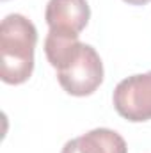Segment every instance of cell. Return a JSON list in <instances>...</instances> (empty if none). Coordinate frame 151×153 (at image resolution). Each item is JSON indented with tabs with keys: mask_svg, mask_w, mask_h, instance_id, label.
Here are the masks:
<instances>
[{
	"mask_svg": "<svg viewBox=\"0 0 151 153\" xmlns=\"http://www.w3.org/2000/svg\"><path fill=\"white\" fill-rule=\"evenodd\" d=\"M48 62L57 70L62 89L71 96H89L103 82V62L91 45L78 41V36L48 30L44 39Z\"/></svg>",
	"mask_w": 151,
	"mask_h": 153,
	"instance_id": "6da1fadb",
	"label": "cell"
},
{
	"mask_svg": "<svg viewBox=\"0 0 151 153\" xmlns=\"http://www.w3.org/2000/svg\"><path fill=\"white\" fill-rule=\"evenodd\" d=\"M38 30L23 14H9L0 23V76L5 84H23L34 70Z\"/></svg>",
	"mask_w": 151,
	"mask_h": 153,
	"instance_id": "7a4b0ae2",
	"label": "cell"
},
{
	"mask_svg": "<svg viewBox=\"0 0 151 153\" xmlns=\"http://www.w3.org/2000/svg\"><path fill=\"white\" fill-rule=\"evenodd\" d=\"M112 100L121 117L133 123L151 119V71L121 80L114 89Z\"/></svg>",
	"mask_w": 151,
	"mask_h": 153,
	"instance_id": "3957f363",
	"label": "cell"
},
{
	"mask_svg": "<svg viewBox=\"0 0 151 153\" xmlns=\"http://www.w3.org/2000/svg\"><path fill=\"white\" fill-rule=\"evenodd\" d=\"M91 18L87 0H50L46 4L44 20L52 32L80 36Z\"/></svg>",
	"mask_w": 151,
	"mask_h": 153,
	"instance_id": "277c9868",
	"label": "cell"
},
{
	"mask_svg": "<svg viewBox=\"0 0 151 153\" xmlns=\"http://www.w3.org/2000/svg\"><path fill=\"white\" fill-rule=\"evenodd\" d=\"M61 153H128L124 139L109 128H94L64 144Z\"/></svg>",
	"mask_w": 151,
	"mask_h": 153,
	"instance_id": "5b68a950",
	"label": "cell"
},
{
	"mask_svg": "<svg viewBox=\"0 0 151 153\" xmlns=\"http://www.w3.org/2000/svg\"><path fill=\"white\" fill-rule=\"evenodd\" d=\"M126 4H130V5H146V4H150L151 0H124Z\"/></svg>",
	"mask_w": 151,
	"mask_h": 153,
	"instance_id": "8992f818",
	"label": "cell"
}]
</instances>
